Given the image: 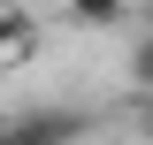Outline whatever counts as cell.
<instances>
[{"label": "cell", "mask_w": 153, "mask_h": 145, "mask_svg": "<svg viewBox=\"0 0 153 145\" xmlns=\"http://www.w3.org/2000/svg\"><path fill=\"white\" fill-rule=\"evenodd\" d=\"M31 46H38V31H31V16L0 0V61H23V54H31Z\"/></svg>", "instance_id": "cell-1"}, {"label": "cell", "mask_w": 153, "mask_h": 145, "mask_svg": "<svg viewBox=\"0 0 153 145\" xmlns=\"http://www.w3.org/2000/svg\"><path fill=\"white\" fill-rule=\"evenodd\" d=\"M69 16H76V23H92V31H115V23L130 16V0H69Z\"/></svg>", "instance_id": "cell-2"}]
</instances>
